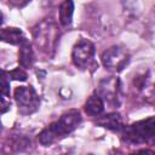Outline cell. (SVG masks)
Wrapping results in <instances>:
<instances>
[{
  "instance_id": "obj_1",
  "label": "cell",
  "mask_w": 155,
  "mask_h": 155,
  "mask_svg": "<svg viewBox=\"0 0 155 155\" xmlns=\"http://www.w3.org/2000/svg\"><path fill=\"white\" fill-rule=\"evenodd\" d=\"M81 122V114L76 109H71L65 111L57 121L50 124L45 127L39 134V142L47 147L54 143L56 140L65 137L70 132H73Z\"/></svg>"
},
{
  "instance_id": "obj_2",
  "label": "cell",
  "mask_w": 155,
  "mask_h": 155,
  "mask_svg": "<svg viewBox=\"0 0 155 155\" xmlns=\"http://www.w3.org/2000/svg\"><path fill=\"white\" fill-rule=\"evenodd\" d=\"M155 137V116L124 127V139L132 143L147 142Z\"/></svg>"
},
{
  "instance_id": "obj_3",
  "label": "cell",
  "mask_w": 155,
  "mask_h": 155,
  "mask_svg": "<svg viewBox=\"0 0 155 155\" xmlns=\"http://www.w3.org/2000/svg\"><path fill=\"white\" fill-rule=\"evenodd\" d=\"M15 101L21 114H31L38 110L40 99L31 86H19L15 90Z\"/></svg>"
},
{
  "instance_id": "obj_4",
  "label": "cell",
  "mask_w": 155,
  "mask_h": 155,
  "mask_svg": "<svg viewBox=\"0 0 155 155\" xmlns=\"http://www.w3.org/2000/svg\"><path fill=\"white\" fill-rule=\"evenodd\" d=\"M128 61H130L128 53L119 46H111L102 53L103 65L111 71H121L127 65Z\"/></svg>"
},
{
  "instance_id": "obj_5",
  "label": "cell",
  "mask_w": 155,
  "mask_h": 155,
  "mask_svg": "<svg viewBox=\"0 0 155 155\" xmlns=\"http://www.w3.org/2000/svg\"><path fill=\"white\" fill-rule=\"evenodd\" d=\"M93 56H94V45L87 39H81L80 41H78L71 53L74 64L80 69L87 68L92 62Z\"/></svg>"
},
{
  "instance_id": "obj_6",
  "label": "cell",
  "mask_w": 155,
  "mask_h": 155,
  "mask_svg": "<svg viewBox=\"0 0 155 155\" xmlns=\"http://www.w3.org/2000/svg\"><path fill=\"white\" fill-rule=\"evenodd\" d=\"M44 28L42 24L39 25V28L35 31V40L38 42V45H40L44 50H48L51 48L52 44H54L56 41V31H54V27L52 24H47L46 22H44Z\"/></svg>"
},
{
  "instance_id": "obj_7",
  "label": "cell",
  "mask_w": 155,
  "mask_h": 155,
  "mask_svg": "<svg viewBox=\"0 0 155 155\" xmlns=\"http://www.w3.org/2000/svg\"><path fill=\"white\" fill-rule=\"evenodd\" d=\"M101 94L109 102L116 101L119 96V80L117 79H105L99 86Z\"/></svg>"
},
{
  "instance_id": "obj_8",
  "label": "cell",
  "mask_w": 155,
  "mask_h": 155,
  "mask_svg": "<svg viewBox=\"0 0 155 155\" xmlns=\"http://www.w3.org/2000/svg\"><path fill=\"white\" fill-rule=\"evenodd\" d=\"M97 124L102 127H105L108 130L113 131H120L124 130V124H122V117L119 113H110L107 115H103L97 120Z\"/></svg>"
},
{
  "instance_id": "obj_9",
  "label": "cell",
  "mask_w": 155,
  "mask_h": 155,
  "mask_svg": "<svg viewBox=\"0 0 155 155\" xmlns=\"http://www.w3.org/2000/svg\"><path fill=\"white\" fill-rule=\"evenodd\" d=\"M1 40L7 42V44H11V45H19L21 46L27 39H25V36L21 29L10 27V28L1 29Z\"/></svg>"
},
{
  "instance_id": "obj_10",
  "label": "cell",
  "mask_w": 155,
  "mask_h": 155,
  "mask_svg": "<svg viewBox=\"0 0 155 155\" xmlns=\"http://www.w3.org/2000/svg\"><path fill=\"white\" fill-rule=\"evenodd\" d=\"M84 109L88 115H92V116H97V115L102 114L104 110V103H103L102 97L99 94L90 96L85 103Z\"/></svg>"
},
{
  "instance_id": "obj_11",
  "label": "cell",
  "mask_w": 155,
  "mask_h": 155,
  "mask_svg": "<svg viewBox=\"0 0 155 155\" xmlns=\"http://www.w3.org/2000/svg\"><path fill=\"white\" fill-rule=\"evenodd\" d=\"M18 62L21 64V67L23 68H29L33 65L34 62V52L31 48V45L28 42V40H25L21 46H19V52H18Z\"/></svg>"
},
{
  "instance_id": "obj_12",
  "label": "cell",
  "mask_w": 155,
  "mask_h": 155,
  "mask_svg": "<svg viewBox=\"0 0 155 155\" xmlns=\"http://www.w3.org/2000/svg\"><path fill=\"white\" fill-rule=\"evenodd\" d=\"M74 13V2L65 0L59 6V22L62 25H69L73 19Z\"/></svg>"
},
{
  "instance_id": "obj_13",
  "label": "cell",
  "mask_w": 155,
  "mask_h": 155,
  "mask_svg": "<svg viewBox=\"0 0 155 155\" xmlns=\"http://www.w3.org/2000/svg\"><path fill=\"white\" fill-rule=\"evenodd\" d=\"M1 93L2 96H10V76L5 70L1 73Z\"/></svg>"
},
{
  "instance_id": "obj_14",
  "label": "cell",
  "mask_w": 155,
  "mask_h": 155,
  "mask_svg": "<svg viewBox=\"0 0 155 155\" xmlns=\"http://www.w3.org/2000/svg\"><path fill=\"white\" fill-rule=\"evenodd\" d=\"M8 76L13 80H19V81H25L27 80V73L22 68H16V69L8 71Z\"/></svg>"
},
{
  "instance_id": "obj_15",
  "label": "cell",
  "mask_w": 155,
  "mask_h": 155,
  "mask_svg": "<svg viewBox=\"0 0 155 155\" xmlns=\"http://www.w3.org/2000/svg\"><path fill=\"white\" fill-rule=\"evenodd\" d=\"M134 155H155V153L153 150H149V149H140V150L136 151Z\"/></svg>"
},
{
  "instance_id": "obj_16",
  "label": "cell",
  "mask_w": 155,
  "mask_h": 155,
  "mask_svg": "<svg viewBox=\"0 0 155 155\" xmlns=\"http://www.w3.org/2000/svg\"><path fill=\"white\" fill-rule=\"evenodd\" d=\"M1 102H2V109H1V111H2V113H5V111L7 110V108L10 107V103H6V101H5V98H4V96L1 97Z\"/></svg>"
}]
</instances>
